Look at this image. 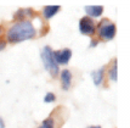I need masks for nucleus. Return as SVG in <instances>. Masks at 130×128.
Returning a JSON list of instances; mask_svg holds the SVG:
<instances>
[{"mask_svg":"<svg viewBox=\"0 0 130 128\" xmlns=\"http://www.w3.org/2000/svg\"><path fill=\"white\" fill-rule=\"evenodd\" d=\"M7 40L11 43H20L35 37V28L30 21H20L13 23L6 33Z\"/></svg>","mask_w":130,"mask_h":128,"instance_id":"f257e3e1","label":"nucleus"},{"mask_svg":"<svg viewBox=\"0 0 130 128\" xmlns=\"http://www.w3.org/2000/svg\"><path fill=\"white\" fill-rule=\"evenodd\" d=\"M41 60H43V63L45 66L46 71H49V73L52 77L57 76V73H58V65L56 63L55 59H54L52 50H51L50 46H45L41 50Z\"/></svg>","mask_w":130,"mask_h":128,"instance_id":"f03ea898","label":"nucleus"},{"mask_svg":"<svg viewBox=\"0 0 130 128\" xmlns=\"http://www.w3.org/2000/svg\"><path fill=\"white\" fill-rule=\"evenodd\" d=\"M99 34L105 40H111L116 35V24L109 22L108 20H103L99 23Z\"/></svg>","mask_w":130,"mask_h":128,"instance_id":"7ed1b4c3","label":"nucleus"},{"mask_svg":"<svg viewBox=\"0 0 130 128\" xmlns=\"http://www.w3.org/2000/svg\"><path fill=\"white\" fill-rule=\"evenodd\" d=\"M95 23L90 17H82L79 21V31L80 33L86 34V35H92L95 33Z\"/></svg>","mask_w":130,"mask_h":128,"instance_id":"20e7f679","label":"nucleus"},{"mask_svg":"<svg viewBox=\"0 0 130 128\" xmlns=\"http://www.w3.org/2000/svg\"><path fill=\"white\" fill-rule=\"evenodd\" d=\"M52 55H54V59L56 63H62V65H67L68 61L71 60L72 57V51L69 49H62V50H56V51H52Z\"/></svg>","mask_w":130,"mask_h":128,"instance_id":"39448f33","label":"nucleus"},{"mask_svg":"<svg viewBox=\"0 0 130 128\" xmlns=\"http://www.w3.org/2000/svg\"><path fill=\"white\" fill-rule=\"evenodd\" d=\"M61 83H62V88L64 90H68L72 83V73L69 70H63L61 72Z\"/></svg>","mask_w":130,"mask_h":128,"instance_id":"423d86ee","label":"nucleus"},{"mask_svg":"<svg viewBox=\"0 0 130 128\" xmlns=\"http://www.w3.org/2000/svg\"><path fill=\"white\" fill-rule=\"evenodd\" d=\"M85 11L89 15L88 17H99L102 15L103 12V7L102 6H85Z\"/></svg>","mask_w":130,"mask_h":128,"instance_id":"0eeeda50","label":"nucleus"},{"mask_svg":"<svg viewBox=\"0 0 130 128\" xmlns=\"http://www.w3.org/2000/svg\"><path fill=\"white\" fill-rule=\"evenodd\" d=\"M60 10V6L58 5H50V6H45L44 10H43V15L46 20H49L51 17H54Z\"/></svg>","mask_w":130,"mask_h":128,"instance_id":"6e6552de","label":"nucleus"},{"mask_svg":"<svg viewBox=\"0 0 130 128\" xmlns=\"http://www.w3.org/2000/svg\"><path fill=\"white\" fill-rule=\"evenodd\" d=\"M91 76H92V81H94L95 85H100V84L102 83V81H103L105 67H102V68H99V70H96V71H94V72L91 73Z\"/></svg>","mask_w":130,"mask_h":128,"instance_id":"1a4fd4ad","label":"nucleus"},{"mask_svg":"<svg viewBox=\"0 0 130 128\" xmlns=\"http://www.w3.org/2000/svg\"><path fill=\"white\" fill-rule=\"evenodd\" d=\"M117 68H118V66H117V60L114 59L113 60V63H112V66H111V68H109V79H112V81H117V76H118V73H117Z\"/></svg>","mask_w":130,"mask_h":128,"instance_id":"9d476101","label":"nucleus"},{"mask_svg":"<svg viewBox=\"0 0 130 128\" xmlns=\"http://www.w3.org/2000/svg\"><path fill=\"white\" fill-rule=\"evenodd\" d=\"M32 14H33V11L30 9H20L15 15V18H23L26 16H30Z\"/></svg>","mask_w":130,"mask_h":128,"instance_id":"9b49d317","label":"nucleus"},{"mask_svg":"<svg viewBox=\"0 0 130 128\" xmlns=\"http://www.w3.org/2000/svg\"><path fill=\"white\" fill-rule=\"evenodd\" d=\"M38 128H55V121L52 117H47L46 120H44Z\"/></svg>","mask_w":130,"mask_h":128,"instance_id":"f8f14e48","label":"nucleus"},{"mask_svg":"<svg viewBox=\"0 0 130 128\" xmlns=\"http://www.w3.org/2000/svg\"><path fill=\"white\" fill-rule=\"evenodd\" d=\"M55 99H56V96L54 93H47L44 98V101L45 103H52V101H55Z\"/></svg>","mask_w":130,"mask_h":128,"instance_id":"ddd939ff","label":"nucleus"},{"mask_svg":"<svg viewBox=\"0 0 130 128\" xmlns=\"http://www.w3.org/2000/svg\"><path fill=\"white\" fill-rule=\"evenodd\" d=\"M5 46H6V43L4 42V40H1V42H0V50L5 49Z\"/></svg>","mask_w":130,"mask_h":128,"instance_id":"4468645a","label":"nucleus"},{"mask_svg":"<svg viewBox=\"0 0 130 128\" xmlns=\"http://www.w3.org/2000/svg\"><path fill=\"white\" fill-rule=\"evenodd\" d=\"M0 128H5V123H4V120L0 117Z\"/></svg>","mask_w":130,"mask_h":128,"instance_id":"2eb2a0df","label":"nucleus"},{"mask_svg":"<svg viewBox=\"0 0 130 128\" xmlns=\"http://www.w3.org/2000/svg\"><path fill=\"white\" fill-rule=\"evenodd\" d=\"M96 44H97V42H96V40H92V42H91V46H95Z\"/></svg>","mask_w":130,"mask_h":128,"instance_id":"dca6fc26","label":"nucleus"},{"mask_svg":"<svg viewBox=\"0 0 130 128\" xmlns=\"http://www.w3.org/2000/svg\"><path fill=\"white\" fill-rule=\"evenodd\" d=\"M88 128H101L100 126H91V127H88Z\"/></svg>","mask_w":130,"mask_h":128,"instance_id":"f3484780","label":"nucleus"},{"mask_svg":"<svg viewBox=\"0 0 130 128\" xmlns=\"http://www.w3.org/2000/svg\"><path fill=\"white\" fill-rule=\"evenodd\" d=\"M0 31H1V27H0Z\"/></svg>","mask_w":130,"mask_h":128,"instance_id":"a211bd4d","label":"nucleus"}]
</instances>
